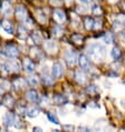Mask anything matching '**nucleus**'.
<instances>
[{"instance_id": "40", "label": "nucleus", "mask_w": 125, "mask_h": 132, "mask_svg": "<svg viewBox=\"0 0 125 132\" xmlns=\"http://www.w3.org/2000/svg\"><path fill=\"white\" fill-rule=\"evenodd\" d=\"M88 105H89L91 108H98V105H97L96 103H95V102H91V103L88 104Z\"/></svg>"}, {"instance_id": "23", "label": "nucleus", "mask_w": 125, "mask_h": 132, "mask_svg": "<svg viewBox=\"0 0 125 132\" xmlns=\"http://www.w3.org/2000/svg\"><path fill=\"white\" fill-rule=\"evenodd\" d=\"M27 82L30 84V86H37L38 82H39V80H38V77L37 76H35V75H30L29 77H27Z\"/></svg>"}, {"instance_id": "28", "label": "nucleus", "mask_w": 125, "mask_h": 132, "mask_svg": "<svg viewBox=\"0 0 125 132\" xmlns=\"http://www.w3.org/2000/svg\"><path fill=\"white\" fill-rule=\"evenodd\" d=\"M63 34H64V30H63V28L60 26H55L53 28V36L55 37H60Z\"/></svg>"}, {"instance_id": "2", "label": "nucleus", "mask_w": 125, "mask_h": 132, "mask_svg": "<svg viewBox=\"0 0 125 132\" xmlns=\"http://www.w3.org/2000/svg\"><path fill=\"white\" fill-rule=\"evenodd\" d=\"M65 61L69 67H73L76 64V62H78V54L75 50H68L65 53Z\"/></svg>"}, {"instance_id": "32", "label": "nucleus", "mask_w": 125, "mask_h": 132, "mask_svg": "<svg viewBox=\"0 0 125 132\" xmlns=\"http://www.w3.org/2000/svg\"><path fill=\"white\" fill-rule=\"evenodd\" d=\"M18 32H19V37H20V38H25V37H27V28H26V27L20 26V27L18 28Z\"/></svg>"}, {"instance_id": "6", "label": "nucleus", "mask_w": 125, "mask_h": 132, "mask_svg": "<svg viewBox=\"0 0 125 132\" xmlns=\"http://www.w3.org/2000/svg\"><path fill=\"white\" fill-rule=\"evenodd\" d=\"M15 14H16L17 19L20 21H24L26 18L28 17V12L24 6H18L16 8V11H15Z\"/></svg>"}, {"instance_id": "1", "label": "nucleus", "mask_w": 125, "mask_h": 132, "mask_svg": "<svg viewBox=\"0 0 125 132\" xmlns=\"http://www.w3.org/2000/svg\"><path fill=\"white\" fill-rule=\"evenodd\" d=\"M87 53L92 60L96 62H101L105 58V48L102 45H98V43L91 45L87 48Z\"/></svg>"}, {"instance_id": "42", "label": "nucleus", "mask_w": 125, "mask_h": 132, "mask_svg": "<svg viewBox=\"0 0 125 132\" xmlns=\"http://www.w3.org/2000/svg\"><path fill=\"white\" fill-rule=\"evenodd\" d=\"M64 1L67 3V5H72L73 3V1H74V0H64Z\"/></svg>"}, {"instance_id": "14", "label": "nucleus", "mask_w": 125, "mask_h": 132, "mask_svg": "<svg viewBox=\"0 0 125 132\" xmlns=\"http://www.w3.org/2000/svg\"><path fill=\"white\" fill-rule=\"evenodd\" d=\"M0 11H1L3 14H6V16H8V14H10L12 11L11 5H10L8 1H2L1 7H0Z\"/></svg>"}, {"instance_id": "21", "label": "nucleus", "mask_w": 125, "mask_h": 132, "mask_svg": "<svg viewBox=\"0 0 125 132\" xmlns=\"http://www.w3.org/2000/svg\"><path fill=\"white\" fill-rule=\"evenodd\" d=\"M111 56L114 60H119L120 58L122 57V51H121V49L119 47H114L111 51Z\"/></svg>"}, {"instance_id": "15", "label": "nucleus", "mask_w": 125, "mask_h": 132, "mask_svg": "<svg viewBox=\"0 0 125 132\" xmlns=\"http://www.w3.org/2000/svg\"><path fill=\"white\" fill-rule=\"evenodd\" d=\"M45 49L50 53H54L57 51V45L56 42L53 41V40H48V41L45 42Z\"/></svg>"}, {"instance_id": "24", "label": "nucleus", "mask_w": 125, "mask_h": 132, "mask_svg": "<svg viewBox=\"0 0 125 132\" xmlns=\"http://www.w3.org/2000/svg\"><path fill=\"white\" fill-rule=\"evenodd\" d=\"M41 80H43V83L46 84V86H53V83H54V78H51L48 75H44Z\"/></svg>"}, {"instance_id": "25", "label": "nucleus", "mask_w": 125, "mask_h": 132, "mask_svg": "<svg viewBox=\"0 0 125 132\" xmlns=\"http://www.w3.org/2000/svg\"><path fill=\"white\" fill-rule=\"evenodd\" d=\"M72 40L75 43H77V45H82L83 41H84V37L79 34H75V35L72 36Z\"/></svg>"}, {"instance_id": "4", "label": "nucleus", "mask_w": 125, "mask_h": 132, "mask_svg": "<svg viewBox=\"0 0 125 132\" xmlns=\"http://www.w3.org/2000/svg\"><path fill=\"white\" fill-rule=\"evenodd\" d=\"M5 53L9 58H17L19 56V50L15 45H7L5 48Z\"/></svg>"}, {"instance_id": "9", "label": "nucleus", "mask_w": 125, "mask_h": 132, "mask_svg": "<svg viewBox=\"0 0 125 132\" xmlns=\"http://www.w3.org/2000/svg\"><path fill=\"white\" fill-rule=\"evenodd\" d=\"M23 67H24V69H25V70L27 71V72L31 73V72L35 71L36 65H35L34 61H32L31 59H29V58H25L24 62H23Z\"/></svg>"}, {"instance_id": "22", "label": "nucleus", "mask_w": 125, "mask_h": 132, "mask_svg": "<svg viewBox=\"0 0 125 132\" xmlns=\"http://www.w3.org/2000/svg\"><path fill=\"white\" fill-rule=\"evenodd\" d=\"M2 104L6 105V107H9V108L12 107V105L15 104V99L11 96H6L2 100Z\"/></svg>"}, {"instance_id": "18", "label": "nucleus", "mask_w": 125, "mask_h": 132, "mask_svg": "<svg viewBox=\"0 0 125 132\" xmlns=\"http://www.w3.org/2000/svg\"><path fill=\"white\" fill-rule=\"evenodd\" d=\"M94 23H95V21L92 17H85V19H84V26H85L86 30L94 29Z\"/></svg>"}, {"instance_id": "8", "label": "nucleus", "mask_w": 125, "mask_h": 132, "mask_svg": "<svg viewBox=\"0 0 125 132\" xmlns=\"http://www.w3.org/2000/svg\"><path fill=\"white\" fill-rule=\"evenodd\" d=\"M75 80L77 82H78L79 84H84L86 82L87 80V77H86V73L85 71L83 70V69H79V70H76L75 71Z\"/></svg>"}, {"instance_id": "35", "label": "nucleus", "mask_w": 125, "mask_h": 132, "mask_svg": "<svg viewBox=\"0 0 125 132\" xmlns=\"http://www.w3.org/2000/svg\"><path fill=\"white\" fill-rule=\"evenodd\" d=\"M24 22H25V24H26V28L27 29H30V28H32L34 27V23H32V21H31V19L29 17H27L26 19L24 20Z\"/></svg>"}, {"instance_id": "33", "label": "nucleus", "mask_w": 125, "mask_h": 132, "mask_svg": "<svg viewBox=\"0 0 125 132\" xmlns=\"http://www.w3.org/2000/svg\"><path fill=\"white\" fill-rule=\"evenodd\" d=\"M32 39H34L35 43H40L43 41V38L39 32H34V34H32Z\"/></svg>"}, {"instance_id": "26", "label": "nucleus", "mask_w": 125, "mask_h": 132, "mask_svg": "<svg viewBox=\"0 0 125 132\" xmlns=\"http://www.w3.org/2000/svg\"><path fill=\"white\" fill-rule=\"evenodd\" d=\"M47 118H48V120L50 121L51 123L59 124V120H58V118L56 117L55 113H53V112H47Z\"/></svg>"}, {"instance_id": "5", "label": "nucleus", "mask_w": 125, "mask_h": 132, "mask_svg": "<svg viewBox=\"0 0 125 132\" xmlns=\"http://www.w3.org/2000/svg\"><path fill=\"white\" fill-rule=\"evenodd\" d=\"M78 64H79L80 69H83L84 71L89 70V68H91L89 59H88L87 56H85V54H80L78 57Z\"/></svg>"}, {"instance_id": "34", "label": "nucleus", "mask_w": 125, "mask_h": 132, "mask_svg": "<svg viewBox=\"0 0 125 132\" xmlns=\"http://www.w3.org/2000/svg\"><path fill=\"white\" fill-rule=\"evenodd\" d=\"M37 18H38V20L40 21L41 23H44V22H46V20H47V18H46V14L44 13V12H41V11H38V16H37Z\"/></svg>"}, {"instance_id": "3", "label": "nucleus", "mask_w": 125, "mask_h": 132, "mask_svg": "<svg viewBox=\"0 0 125 132\" xmlns=\"http://www.w3.org/2000/svg\"><path fill=\"white\" fill-rule=\"evenodd\" d=\"M64 73V67L60 62H55L53 64V68H51V77L55 79H59L60 77Z\"/></svg>"}, {"instance_id": "16", "label": "nucleus", "mask_w": 125, "mask_h": 132, "mask_svg": "<svg viewBox=\"0 0 125 132\" xmlns=\"http://www.w3.org/2000/svg\"><path fill=\"white\" fill-rule=\"evenodd\" d=\"M39 113H40V110L37 107H30L26 110V114H27L29 118H36V117H38Z\"/></svg>"}, {"instance_id": "13", "label": "nucleus", "mask_w": 125, "mask_h": 132, "mask_svg": "<svg viewBox=\"0 0 125 132\" xmlns=\"http://www.w3.org/2000/svg\"><path fill=\"white\" fill-rule=\"evenodd\" d=\"M15 121H16V119H15V116L12 114V113H6V116L3 117V123H5V126L7 128H9V127H11L12 124L15 123Z\"/></svg>"}, {"instance_id": "27", "label": "nucleus", "mask_w": 125, "mask_h": 132, "mask_svg": "<svg viewBox=\"0 0 125 132\" xmlns=\"http://www.w3.org/2000/svg\"><path fill=\"white\" fill-rule=\"evenodd\" d=\"M31 54L34 56L36 59H39V60H41L43 58H44V52L43 51H40L39 49H31Z\"/></svg>"}, {"instance_id": "39", "label": "nucleus", "mask_w": 125, "mask_h": 132, "mask_svg": "<svg viewBox=\"0 0 125 132\" xmlns=\"http://www.w3.org/2000/svg\"><path fill=\"white\" fill-rule=\"evenodd\" d=\"M121 39H122V41L125 43V31L124 30L122 31V34H121Z\"/></svg>"}, {"instance_id": "29", "label": "nucleus", "mask_w": 125, "mask_h": 132, "mask_svg": "<svg viewBox=\"0 0 125 132\" xmlns=\"http://www.w3.org/2000/svg\"><path fill=\"white\" fill-rule=\"evenodd\" d=\"M103 38H104L105 42L107 43V45H111V43H113L114 37H113V35L111 34V32H106V34H104V36H103Z\"/></svg>"}, {"instance_id": "19", "label": "nucleus", "mask_w": 125, "mask_h": 132, "mask_svg": "<svg viewBox=\"0 0 125 132\" xmlns=\"http://www.w3.org/2000/svg\"><path fill=\"white\" fill-rule=\"evenodd\" d=\"M124 27H125L124 22L123 21H121V20H119V19H116L115 21H114V23H113V30L116 31V32H120V31L122 32Z\"/></svg>"}, {"instance_id": "31", "label": "nucleus", "mask_w": 125, "mask_h": 132, "mask_svg": "<svg viewBox=\"0 0 125 132\" xmlns=\"http://www.w3.org/2000/svg\"><path fill=\"white\" fill-rule=\"evenodd\" d=\"M86 92L89 94H95L97 92V87L95 86V84H91V86H88L86 88Z\"/></svg>"}, {"instance_id": "30", "label": "nucleus", "mask_w": 125, "mask_h": 132, "mask_svg": "<svg viewBox=\"0 0 125 132\" xmlns=\"http://www.w3.org/2000/svg\"><path fill=\"white\" fill-rule=\"evenodd\" d=\"M92 12H93L94 14H96V16H101V14L103 13V10L101 8V6L94 5L93 7H92Z\"/></svg>"}, {"instance_id": "10", "label": "nucleus", "mask_w": 125, "mask_h": 132, "mask_svg": "<svg viewBox=\"0 0 125 132\" xmlns=\"http://www.w3.org/2000/svg\"><path fill=\"white\" fill-rule=\"evenodd\" d=\"M6 68L8 73L10 72H19L20 70V64L17 61H9L6 63Z\"/></svg>"}, {"instance_id": "46", "label": "nucleus", "mask_w": 125, "mask_h": 132, "mask_svg": "<svg viewBox=\"0 0 125 132\" xmlns=\"http://www.w3.org/2000/svg\"><path fill=\"white\" fill-rule=\"evenodd\" d=\"M108 1H111V2H115L116 0H108Z\"/></svg>"}, {"instance_id": "43", "label": "nucleus", "mask_w": 125, "mask_h": 132, "mask_svg": "<svg viewBox=\"0 0 125 132\" xmlns=\"http://www.w3.org/2000/svg\"><path fill=\"white\" fill-rule=\"evenodd\" d=\"M5 91H6V90H5V89H3V88H2L1 86H0V94H2L3 92H5Z\"/></svg>"}, {"instance_id": "17", "label": "nucleus", "mask_w": 125, "mask_h": 132, "mask_svg": "<svg viewBox=\"0 0 125 132\" xmlns=\"http://www.w3.org/2000/svg\"><path fill=\"white\" fill-rule=\"evenodd\" d=\"M54 102L58 105H63V104H66L68 102V99L66 96H63V94H56L54 97Z\"/></svg>"}, {"instance_id": "45", "label": "nucleus", "mask_w": 125, "mask_h": 132, "mask_svg": "<svg viewBox=\"0 0 125 132\" xmlns=\"http://www.w3.org/2000/svg\"><path fill=\"white\" fill-rule=\"evenodd\" d=\"M80 1L84 2V3H89V2L92 1V0H80Z\"/></svg>"}, {"instance_id": "44", "label": "nucleus", "mask_w": 125, "mask_h": 132, "mask_svg": "<svg viewBox=\"0 0 125 132\" xmlns=\"http://www.w3.org/2000/svg\"><path fill=\"white\" fill-rule=\"evenodd\" d=\"M34 131H43L41 128H38V127H35L34 128Z\"/></svg>"}, {"instance_id": "11", "label": "nucleus", "mask_w": 125, "mask_h": 132, "mask_svg": "<svg viewBox=\"0 0 125 132\" xmlns=\"http://www.w3.org/2000/svg\"><path fill=\"white\" fill-rule=\"evenodd\" d=\"M1 27H2L3 30H5L7 34H9V35H12L13 31H15L13 24H12L11 21H9V20H3L1 22Z\"/></svg>"}, {"instance_id": "20", "label": "nucleus", "mask_w": 125, "mask_h": 132, "mask_svg": "<svg viewBox=\"0 0 125 132\" xmlns=\"http://www.w3.org/2000/svg\"><path fill=\"white\" fill-rule=\"evenodd\" d=\"M26 83H27V80H25L24 78H18L13 81V87H16V89H23L24 87H26Z\"/></svg>"}, {"instance_id": "41", "label": "nucleus", "mask_w": 125, "mask_h": 132, "mask_svg": "<svg viewBox=\"0 0 125 132\" xmlns=\"http://www.w3.org/2000/svg\"><path fill=\"white\" fill-rule=\"evenodd\" d=\"M78 130H79V131H80V130H83V131H89V129H88V128H86V127H79Z\"/></svg>"}, {"instance_id": "38", "label": "nucleus", "mask_w": 125, "mask_h": 132, "mask_svg": "<svg viewBox=\"0 0 125 132\" xmlns=\"http://www.w3.org/2000/svg\"><path fill=\"white\" fill-rule=\"evenodd\" d=\"M102 28V21H95L94 29H101Z\"/></svg>"}, {"instance_id": "7", "label": "nucleus", "mask_w": 125, "mask_h": 132, "mask_svg": "<svg viewBox=\"0 0 125 132\" xmlns=\"http://www.w3.org/2000/svg\"><path fill=\"white\" fill-rule=\"evenodd\" d=\"M53 17H54V19L56 20L58 23H63V22H65V21H66V13L63 11L61 9L54 10Z\"/></svg>"}, {"instance_id": "37", "label": "nucleus", "mask_w": 125, "mask_h": 132, "mask_svg": "<svg viewBox=\"0 0 125 132\" xmlns=\"http://www.w3.org/2000/svg\"><path fill=\"white\" fill-rule=\"evenodd\" d=\"M63 129L66 131H73L75 128H74V126H67V124H65V126H63Z\"/></svg>"}, {"instance_id": "36", "label": "nucleus", "mask_w": 125, "mask_h": 132, "mask_svg": "<svg viewBox=\"0 0 125 132\" xmlns=\"http://www.w3.org/2000/svg\"><path fill=\"white\" fill-rule=\"evenodd\" d=\"M50 5H54V6H60L63 0H49Z\"/></svg>"}, {"instance_id": "47", "label": "nucleus", "mask_w": 125, "mask_h": 132, "mask_svg": "<svg viewBox=\"0 0 125 132\" xmlns=\"http://www.w3.org/2000/svg\"><path fill=\"white\" fill-rule=\"evenodd\" d=\"M124 24H125V21H124Z\"/></svg>"}, {"instance_id": "12", "label": "nucleus", "mask_w": 125, "mask_h": 132, "mask_svg": "<svg viewBox=\"0 0 125 132\" xmlns=\"http://www.w3.org/2000/svg\"><path fill=\"white\" fill-rule=\"evenodd\" d=\"M26 99L31 102H37V101H39V96L36 90H28L27 92H26Z\"/></svg>"}]
</instances>
